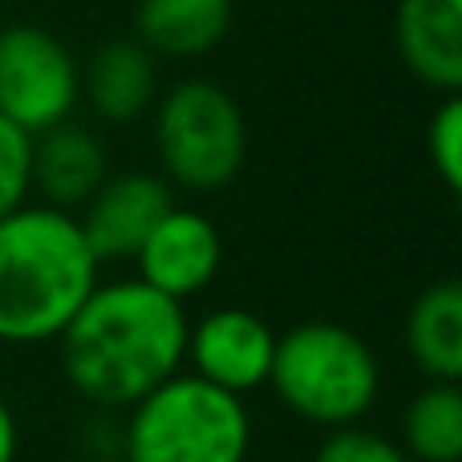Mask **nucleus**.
I'll return each mask as SVG.
<instances>
[{
    "mask_svg": "<svg viewBox=\"0 0 462 462\" xmlns=\"http://www.w3.org/2000/svg\"><path fill=\"white\" fill-rule=\"evenodd\" d=\"M187 309L143 280H110L61 328L65 382L102 410H130L183 374Z\"/></svg>",
    "mask_w": 462,
    "mask_h": 462,
    "instance_id": "1",
    "label": "nucleus"
},
{
    "mask_svg": "<svg viewBox=\"0 0 462 462\" xmlns=\"http://www.w3.org/2000/svg\"><path fill=\"white\" fill-rule=\"evenodd\" d=\"M102 263L73 211L21 203L0 219V345L57 341L94 292Z\"/></svg>",
    "mask_w": 462,
    "mask_h": 462,
    "instance_id": "2",
    "label": "nucleus"
},
{
    "mask_svg": "<svg viewBox=\"0 0 462 462\" xmlns=\"http://www.w3.org/2000/svg\"><path fill=\"white\" fill-rule=\"evenodd\" d=\"M268 385L288 414L320 430H345L377 406L382 361L349 325L304 320L276 333Z\"/></svg>",
    "mask_w": 462,
    "mask_h": 462,
    "instance_id": "3",
    "label": "nucleus"
},
{
    "mask_svg": "<svg viewBox=\"0 0 462 462\" xmlns=\"http://www.w3.org/2000/svg\"><path fill=\"white\" fill-rule=\"evenodd\" d=\"M252 414L244 398L175 374L126 410L122 462H247Z\"/></svg>",
    "mask_w": 462,
    "mask_h": 462,
    "instance_id": "4",
    "label": "nucleus"
},
{
    "mask_svg": "<svg viewBox=\"0 0 462 462\" xmlns=\"http://www.w3.org/2000/svg\"><path fill=\"white\" fill-rule=\"evenodd\" d=\"M154 154L162 179L195 195H216L247 162V118L236 94L211 78H187L154 102Z\"/></svg>",
    "mask_w": 462,
    "mask_h": 462,
    "instance_id": "5",
    "label": "nucleus"
},
{
    "mask_svg": "<svg viewBox=\"0 0 462 462\" xmlns=\"http://www.w3.org/2000/svg\"><path fill=\"white\" fill-rule=\"evenodd\" d=\"M81 106V61L53 29L16 21L0 29V114L29 138L61 126Z\"/></svg>",
    "mask_w": 462,
    "mask_h": 462,
    "instance_id": "6",
    "label": "nucleus"
},
{
    "mask_svg": "<svg viewBox=\"0 0 462 462\" xmlns=\"http://www.w3.org/2000/svg\"><path fill=\"white\" fill-rule=\"evenodd\" d=\"M272 357H276V333L252 309H211L195 325H187V357L199 382L216 385L224 393H244L268 385Z\"/></svg>",
    "mask_w": 462,
    "mask_h": 462,
    "instance_id": "7",
    "label": "nucleus"
},
{
    "mask_svg": "<svg viewBox=\"0 0 462 462\" xmlns=\"http://www.w3.org/2000/svg\"><path fill=\"white\" fill-rule=\"evenodd\" d=\"M171 208H175V195L167 179L151 171H126V175H110L89 195L78 227L97 263H122L134 260L138 247Z\"/></svg>",
    "mask_w": 462,
    "mask_h": 462,
    "instance_id": "8",
    "label": "nucleus"
},
{
    "mask_svg": "<svg viewBox=\"0 0 462 462\" xmlns=\"http://www.w3.org/2000/svg\"><path fill=\"white\" fill-rule=\"evenodd\" d=\"M134 263H138L134 280H143L146 288L183 304L191 296H199L203 288H211V280L219 276L224 239H219V227L203 211L175 203L154 224L146 244L138 247Z\"/></svg>",
    "mask_w": 462,
    "mask_h": 462,
    "instance_id": "9",
    "label": "nucleus"
},
{
    "mask_svg": "<svg viewBox=\"0 0 462 462\" xmlns=\"http://www.w3.org/2000/svg\"><path fill=\"white\" fill-rule=\"evenodd\" d=\"M393 45L410 78L434 94L462 89V0H398Z\"/></svg>",
    "mask_w": 462,
    "mask_h": 462,
    "instance_id": "10",
    "label": "nucleus"
},
{
    "mask_svg": "<svg viewBox=\"0 0 462 462\" xmlns=\"http://www.w3.org/2000/svg\"><path fill=\"white\" fill-rule=\"evenodd\" d=\"M159 61L134 37H114L81 61V102L106 126H130L154 110Z\"/></svg>",
    "mask_w": 462,
    "mask_h": 462,
    "instance_id": "11",
    "label": "nucleus"
},
{
    "mask_svg": "<svg viewBox=\"0 0 462 462\" xmlns=\"http://www.w3.org/2000/svg\"><path fill=\"white\" fill-rule=\"evenodd\" d=\"M106 179H110V154H106V143L89 126H78L69 118L32 138L29 183L32 191H41L45 208H86V199Z\"/></svg>",
    "mask_w": 462,
    "mask_h": 462,
    "instance_id": "12",
    "label": "nucleus"
},
{
    "mask_svg": "<svg viewBox=\"0 0 462 462\" xmlns=\"http://www.w3.org/2000/svg\"><path fill=\"white\" fill-rule=\"evenodd\" d=\"M236 0H138L134 41L154 61H195L224 45Z\"/></svg>",
    "mask_w": 462,
    "mask_h": 462,
    "instance_id": "13",
    "label": "nucleus"
},
{
    "mask_svg": "<svg viewBox=\"0 0 462 462\" xmlns=\"http://www.w3.org/2000/svg\"><path fill=\"white\" fill-rule=\"evenodd\" d=\"M406 353L426 382H462V284L434 280L406 312Z\"/></svg>",
    "mask_w": 462,
    "mask_h": 462,
    "instance_id": "14",
    "label": "nucleus"
},
{
    "mask_svg": "<svg viewBox=\"0 0 462 462\" xmlns=\"http://www.w3.org/2000/svg\"><path fill=\"white\" fill-rule=\"evenodd\" d=\"M398 447L410 462L462 458V390L455 382H426L410 398Z\"/></svg>",
    "mask_w": 462,
    "mask_h": 462,
    "instance_id": "15",
    "label": "nucleus"
},
{
    "mask_svg": "<svg viewBox=\"0 0 462 462\" xmlns=\"http://www.w3.org/2000/svg\"><path fill=\"white\" fill-rule=\"evenodd\" d=\"M426 159H430V171L439 175V183L450 195H458L462 187V97L458 94H447L439 102V110L430 114Z\"/></svg>",
    "mask_w": 462,
    "mask_h": 462,
    "instance_id": "16",
    "label": "nucleus"
},
{
    "mask_svg": "<svg viewBox=\"0 0 462 462\" xmlns=\"http://www.w3.org/2000/svg\"><path fill=\"white\" fill-rule=\"evenodd\" d=\"M29 171H32V138L0 114V219L29 203Z\"/></svg>",
    "mask_w": 462,
    "mask_h": 462,
    "instance_id": "17",
    "label": "nucleus"
},
{
    "mask_svg": "<svg viewBox=\"0 0 462 462\" xmlns=\"http://www.w3.org/2000/svg\"><path fill=\"white\" fill-rule=\"evenodd\" d=\"M312 462H410V458L385 434H374L365 426H345V430H328L320 439Z\"/></svg>",
    "mask_w": 462,
    "mask_h": 462,
    "instance_id": "18",
    "label": "nucleus"
},
{
    "mask_svg": "<svg viewBox=\"0 0 462 462\" xmlns=\"http://www.w3.org/2000/svg\"><path fill=\"white\" fill-rule=\"evenodd\" d=\"M16 447H21V430H16L8 402L0 398V462H16Z\"/></svg>",
    "mask_w": 462,
    "mask_h": 462,
    "instance_id": "19",
    "label": "nucleus"
},
{
    "mask_svg": "<svg viewBox=\"0 0 462 462\" xmlns=\"http://www.w3.org/2000/svg\"><path fill=\"white\" fill-rule=\"evenodd\" d=\"M94 462H122V458H94Z\"/></svg>",
    "mask_w": 462,
    "mask_h": 462,
    "instance_id": "20",
    "label": "nucleus"
}]
</instances>
